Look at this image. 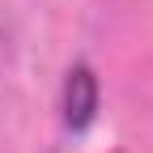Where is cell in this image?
Segmentation results:
<instances>
[{"label":"cell","instance_id":"6da1fadb","mask_svg":"<svg viewBox=\"0 0 153 153\" xmlns=\"http://www.w3.org/2000/svg\"><path fill=\"white\" fill-rule=\"evenodd\" d=\"M98 102H102V85H98V76H94V68L81 60V64H72L68 76H64V132L68 136H81V132H89V123L98 119Z\"/></svg>","mask_w":153,"mask_h":153}]
</instances>
